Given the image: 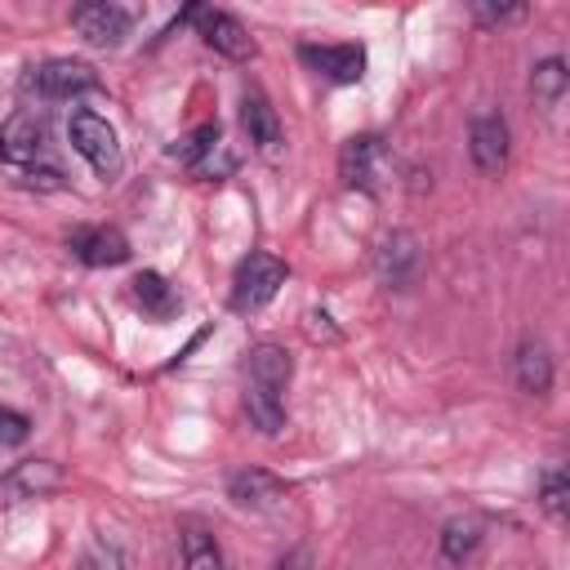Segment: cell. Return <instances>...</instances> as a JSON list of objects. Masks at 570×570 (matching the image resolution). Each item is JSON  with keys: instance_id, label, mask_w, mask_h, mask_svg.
Segmentation results:
<instances>
[{"instance_id": "cell-22", "label": "cell", "mask_w": 570, "mask_h": 570, "mask_svg": "<svg viewBox=\"0 0 570 570\" xmlns=\"http://www.w3.org/2000/svg\"><path fill=\"white\" fill-rule=\"evenodd\" d=\"M539 503L548 517H561L566 512V468L561 463H548L543 476H539Z\"/></svg>"}, {"instance_id": "cell-12", "label": "cell", "mask_w": 570, "mask_h": 570, "mask_svg": "<svg viewBox=\"0 0 570 570\" xmlns=\"http://www.w3.org/2000/svg\"><path fill=\"white\" fill-rule=\"evenodd\" d=\"M374 267H379L383 285H392V289H405V285L419 276V267H423L419 240H414L410 232H387V236L379 240V249H374Z\"/></svg>"}, {"instance_id": "cell-20", "label": "cell", "mask_w": 570, "mask_h": 570, "mask_svg": "<svg viewBox=\"0 0 570 570\" xmlns=\"http://www.w3.org/2000/svg\"><path fill=\"white\" fill-rule=\"evenodd\" d=\"M218 147H223V142H218V125L209 120V125H196V129H191V134H187V138L174 147V156H178V160H187V165L200 174V165H205V160H209Z\"/></svg>"}, {"instance_id": "cell-23", "label": "cell", "mask_w": 570, "mask_h": 570, "mask_svg": "<svg viewBox=\"0 0 570 570\" xmlns=\"http://www.w3.org/2000/svg\"><path fill=\"white\" fill-rule=\"evenodd\" d=\"M80 570H125V552L111 539H94L80 557Z\"/></svg>"}, {"instance_id": "cell-14", "label": "cell", "mask_w": 570, "mask_h": 570, "mask_svg": "<svg viewBox=\"0 0 570 570\" xmlns=\"http://www.w3.org/2000/svg\"><path fill=\"white\" fill-rule=\"evenodd\" d=\"M240 125H245V134H249V142L263 151V156H276L281 151V120H276V111H272V102L263 98V94H245L240 98Z\"/></svg>"}, {"instance_id": "cell-26", "label": "cell", "mask_w": 570, "mask_h": 570, "mask_svg": "<svg viewBox=\"0 0 570 570\" xmlns=\"http://www.w3.org/2000/svg\"><path fill=\"white\" fill-rule=\"evenodd\" d=\"M307 566H312L307 548H294V552H285V557H281V561H276L272 570H307Z\"/></svg>"}, {"instance_id": "cell-15", "label": "cell", "mask_w": 570, "mask_h": 570, "mask_svg": "<svg viewBox=\"0 0 570 570\" xmlns=\"http://www.w3.org/2000/svg\"><path fill=\"white\" fill-rule=\"evenodd\" d=\"M512 370H517V387L530 392V396H543L552 387V374H557L552 370V352H548L543 338H525L517 347V356H512Z\"/></svg>"}, {"instance_id": "cell-16", "label": "cell", "mask_w": 570, "mask_h": 570, "mask_svg": "<svg viewBox=\"0 0 570 570\" xmlns=\"http://www.w3.org/2000/svg\"><path fill=\"white\" fill-rule=\"evenodd\" d=\"M485 543V521L481 517H450L445 530H441V557L450 566H468L476 557V548Z\"/></svg>"}, {"instance_id": "cell-18", "label": "cell", "mask_w": 570, "mask_h": 570, "mask_svg": "<svg viewBox=\"0 0 570 570\" xmlns=\"http://www.w3.org/2000/svg\"><path fill=\"white\" fill-rule=\"evenodd\" d=\"M134 298H138V307H142L151 321H169V316L183 307L178 289H174L160 272H142V276H134Z\"/></svg>"}, {"instance_id": "cell-8", "label": "cell", "mask_w": 570, "mask_h": 570, "mask_svg": "<svg viewBox=\"0 0 570 570\" xmlns=\"http://www.w3.org/2000/svg\"><path fill=\"white\" fill-rule=\"evenodd\" d=\"M468 151L481 174H499L508 165V120L503 111H476L468 125Z\"/></svg>"}, {"instance_id": "cell-5", "label": "cell", "mask_w": 570, "mask_h": 570, "mask_svg": "<svg viewBox=\"0 0 570 570\" xmlns=\"http://www.w3.org/2000/svg\"><path fill=\"white\" fill-rule=\"evenodd\" d=\"M0 160L22 169V174H36V165L49 160V129L36 111L9 116V125L0 129Z\"/></svg>"}, {"instance_id": "cell-3", "label": "cell", "mask_w": 570, "mask_h": 570, "mask_svg": "<svg viewBox=\"0 0 570 570\" xmlns=\"http://www.w3.org/2000/svg\"><path fill=\"white\" fill-rule=\"evenodd\" d=\"M281 285H285V263L276 254H263L258 249L232 276V307L236 312H258V307H267L276 298Z\"/></svg>"}, {"instance_id": "cell-1", "label": "cell", "mask_w": 570, "mask_h": 570, "mask_svg": "<svg viewBox=\"0 0 570 570\" xmlns=\"http://www.w3.org/2000/svg\"><path fill=\"white\" fill-rule=\"evenodd\" d=\"M294 361L281 343H258L249 352V387H245V414L258 432L276 436L285 428V387H289Z\"/></svg>"}, {"instance_id": "cell-6", "label": "cell", "mask_w": 570, "mask_h": 570, "mask_svg": "<svg viewBox=\"0 0 570 570\" xmlns=\"http://www.w3.org/2000/svg\"><path fill=\"white\" fill-rule=\"evenodd\" d=\"M27 89H36L40 98H80V94H94L98 89V71L89 62H76V58H49L40 67H31L27 76Z\"/></svg>"}, {"instance_id": "cell-7", "label": "cell", "mask_w": 570, "mask_h": 570, "mask_svg": "<svg viewBox=\"0 0 570 570\" xmlns=\"http://www.w3.org/2000/svg\"><path fill=\"white\" fill-rule=\"evenodd\" d=\"M187 18L196 22V31L205 36V45L209 49H218L223 58H232V62H245V58H254V36L245 31V22L240 18H232V13H223V9H187Z\"/></svg>"}, {"instance_id": "cell-9", "label": "cell", "mask_w": 570, "mask_h": 570, "mask_svg": "<svg viewBox=\"0 0 570 570\" xmlns=\"http://www.w3.org/2000/svg\"><path fill=\"white\" fill-rule=\"evenodd\" d=\"M71 22H76V31L89 40V45H98V49H116L125 36H129V9H120V4H107V0H94V4H76L71 9Z\"/></svg>"}, {"instance_id": "cell-19", "label": "cell", "mask_w": 570, "mask_h": 570, "mask_svg": "<svg viewBox=\"0 0 570 570\" xmlns=\"http://www.w3.org/2000/svg\"><path fill=\"white\" fill-rule=\"evenodd\" d=\"M566 85H570V71H566V62H561L557 53L543 58V62H534V71H530V94H534V107H539V111H557L561 98H566Z\"/></svg>"}, {"instance_id": "cell-4", "label": "cell", "mask_w": 570, "mask_h": 570, "mask_svg": "<svg viewBox=\"0 0 570 570\" xmlns=\"http://www.w3.org/2000/svg\"><path fill=\"white\" fill-rule=\"evenodd\" d=\"M392 169V156H387V142L379 134H356L343 142L338 151V178L347 187H361V191H379L383 178Z\"/></svg>"}, {"instance_id": "cell-10", "label": "cell", "mask_w": 570, "mask_h": 570, "mask_svg": "<svg viewBox=\"0 0 570 570\" xmlns=\"http://www.w3.org/2000/svg\"><path fill=\"white\" fill-rule=\"evenodd\" d=\"M285 494H289V481H281L267 468H240L227 476V499L236 508H249V512H267V508L285 503Z\"/></svg>"}, {"instance_id": "cell-17", "label": "cell", "mask_w": 570, "mask_h": 570, "mask_svg": "<svg viewBox=\"0 0 570 570\" xmlns=\"http://www.w3.org/2000/svg\"><path fill=\"white\" fill-rule=\"evenodd\" d=\"M178 557H183V570H223V548L214 530H205L200 521H187L178 530Z\"/></svg>"}, {"instance_id": "cell-11", "label": "cell", "mask_w": 570, "mask_h": 570, "mask_svg": "<svg viewBox=\"0 0 570 570\" xmlns=\"http://www.w3.org/2000/svg\"><path fill=\"white\" fill-rule=\"evenodd\" d=\"M303 67H312L325 80L338 85H356L365 76V49L361 45H298Z\"/></svg>"}, {"instance_id": "cell-25", "label": "cell", "mask_w": 570, "mask_h": 570, "mask_svg": "<svg viewBox=\"0 0 570 570\" xmlns=\"http://www.w3.org/2000/svg\"><path fill=\"white\" fill-rule=\"evenodd\" d=\"M472 18L485 22V27H499V22L525 18V4H472Z\"/></svg>"}, {"instance_id": "cell-24", "label": "cell", "mask_w": 570, "mask_h": 570, "mask_svg": "<svg viewBox=\"0 0 570 570\" xmlns=\"http://www.w3.org/2000/svg\"><path fill=\"white\" fill-rule=\"evenodd\" d=\"M27 432H31V419L18 414V410H4V405H0V445H22Z\"/></svg>"}, {"instance_id": "cell-13", "label": "cell", "mask_w": 570, "mask_h": 570, "mask_svg": "<svg viewBox=\"0 0 570 570\" xmlns=\"http://www.w3.org/2000/svg\"><path fill=\"white\" fill-rule=\"evenodd\" d=\"M67 245H71V254H76L80 263H89V267H120V263L129 258V240H125V232H116V227H76V232L67 236Z\"/></svg>"}, {"instance_id": "cell-21", "label": "cell", "mask_w": 570, "mask_h": 570, "mask_svg": "<svg viewBox=\"0 0 570 570\" xmlns=\"http://www.w3.org/2000/svg\"><path fill=\"white\" fill-rule=\"evenodd\" d=\"M58 485V468L53 463H45V459H36V463H22L13 476H9V490H22L27 499H40L45 490H53Z\"/></svg>"}, {"instance_id": "cell-2", "label": "cell", "mask_w": 570, "mask_h": 570, "mask_svg": "<svg viewBox=\"0 0 570 570\" xmlns=\"http://www.w3.org/2000/svg\"><path fill=\"white\" fill-rule=\"evenodd\" d=\"M67 134H71V147L89 160V169H94L98 178H116V174L125 169L120 138H116V129H111L102 116H94V111L76 107V111H71V120H67Z\"/></svg>"}]
</instances>
